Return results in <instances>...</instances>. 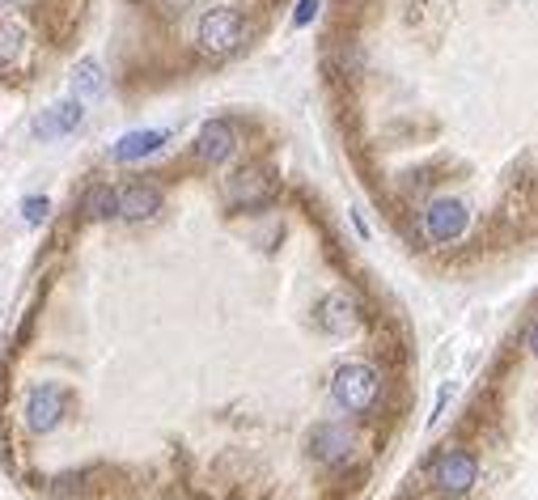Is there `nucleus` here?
<instances>
[{"label":"nucleus","mask_w":538,"mask_h":500,"mask_svg":"<svg viewBox=\"0 0 538 500\" xmlns=\"http://www.w3.org/2000/svg\"><path fill=\"white\" fill-rule=\"evenodd\" d=\"M526 348L538 356V323H534V327H530V335H526Z\"/></svg>","instance_id":"nucleus-20"},{"label":"nucleus","mask_w":538,"mask_h":500,"mask_svg":"<svg viewBox=\"0 0 538 500\" xmlns=\"http://www.w3.org/2000/svg\"><path fill=\"white\" fill-rule=\"evenodd\" d=\"M225 200H229V208H238V212H255L263 204H272L276 200V178H272V170L242 166L225 183Z\"/></svg>","instance_id":"nucleus-4"},{"label":"nucleus","mask_w":538,"mask_h":500,"mask_svg":"<svg viewBox=\"0 0 538 500\" xmlns=\"http://www.w3.org/2000/svg\"><path fill=\"white\" fill-rule=\"evenodd\" d=\"M26 5V0H0V13H5V9H22Z\"/></svg>","instance_id":"nucleus-21"},{"label":"nucleus","mask_w":538,"mask_h":500,"mask_svg":"<svg viewBox=\"0 0 538 500\" xmlns=\"http://www.w3.org/2000/svg\"><path fill=\"white\" fill-rule=\"evenodd\" d=\"M81 102L77 98H64V102H51L47 106V111L39 115V119H34V136H39V140H56V136H68V132H73L77 128V123H81Z\"/></svg>","instance_id":"nucleus-11"},{"label":"nucleus","mask_w":538,"mask_h":500,"mask_svg":"<svg viewBox=\"0 0 538 500\" xmlns=\"http://www.w3.org/2000/svg\"><path fill=\"white\" fill-rule=\"evenodd\" d=\"M233 153H238V132H233V123L208 119L200 136H195V157H200L204 166H225Z\"/></svg>","instance_id":"nucleus-9"},{"label":"nucleus","mask_w":538,"mask_h":500,"mask_svg":"<svg viewBox=\"0 0 538 500\" xmlns=\"http://www.w3.org/2000/svg\"><path fill=\"white\" fill-rule=\"evenodd\" d=\"M81 217L85 221H111L115 217V187H89L81 195Z\"/></svg>","instance_id":"nucleus-15"},{"label":"nucleus","mask_w":538,"mask_h":500,"mask_svg":"<svg viewBox=\"0 0 538 500\" xmlns=\"http://www.w3.org/2000/svg\"><path fill=\"white\" fill-rule=\"evenodd\" d=\"M466 225H471V212H466V204L454 200V195H441V200H433L424 208V234L437 246L458 242L466 234Z\"/></svg>","instance_id":"nucleus-5"},{"label":"nucleus","mask_w":538,"mask_h":500,"mask_svg":"<svg viewBox=\"0 0 538 500\" xmlns=\"http://www.w3.org/2000/svg\"><path fill=\"white\" fill-rule=\"evenodd\" d=\"M195 43H200V51H204V56H212V60L233 56V51L246 43V17L233 5L208 9L200 17V26H195Z\"/></svg>","instance_id":"nucleus-2"},{"label":"nucleus","mask_w":538,"mask_h":500,"mask_svg":"<svg viewBox=\"0 0 538 500\" xmlns=\"http://www.w3.org/2000/svg\"><path fill=\"white\" fill-rule=\"evenodd\" d=\"M64 407H68V395H64V386L56 382H39L26 395V428L34 437H47L51 428H60L64 420Z\"/></svg>","instance_id":"nucleus-6"},{"label":"nucleus","mask_w":538,"mask_h":500,"mask_svg":"<svg viewBox=\"0 0 538 500\" xmlns=\"http://www.w3.org/2000/svg\"><path fill=\"white\" fill-rule=\"evenodd\" d=\"M161 5H166V9H170V13H183V9H187V5H191V0H161Z\"/></svg>","instance_id":"nucleus-19"},{"label":"nucleus","mask_w":538,"mask_h":500,"mask_svg":"<svg viewBox=\"0 0 538 500\" xmlns=\"http://www.w3.org/2000/svg\"><path fill=\"white\" fill-rule=\"evenodd\" d=\"M445 403H450V386H441V395H437V407H433V416H428V420H441V412H445Z\"/></svg>","instance_id":"nucleus-18"},{"label":"nucleus","mask_w":538,"mask_h":500,"mask_svg":"<svg viewBox=\"0 0 538 500\" xmlns=\"http://www.w3.org/2000/svg\"><path fill=\"white\" fill-rule=\"evenodd\" d=\"M314 323L335 339H348V335L361 331V306H356L352 293H327L314 310Z\"/></svg>","instance_id":"nucleus-7"},{"label":"nucleus","mask_w":538,"mask_h":500,"mask_svg":"<svg viewBox=\"0 0 538 500\" xmlns=\"http://www.w3.org/2000/svg\"><path fill=\"white\" fill-rule=\"evenodd\" d=\"M161 212V191L153 183H132V187H123L115 191V217L123 221H149Z\"/></svg>","instance_id":"nucleus-10"},{"label":"nucleus","mask_w":538,"mask_h":500,"mask_svg":"<svg viewBox=\"0 0 538 500\" xmlns=\"http://www.w3.org/2000/svg\"><path fill=\"white\" fill-rule=\"evenodd\" d=\"M318 5L322 0H297V13H293V26H310L318 17Z\"/></svg>","instance_id":"nucleus-17"},{"label":"nucleus","mask_w":538,"mask_h":500,"mask_svg":"<svg viewBox=\"0 0 538 500\" xmlns=\"http://www.w3.org/2000/svg\"><path fill=\"white\" fill-rule=\"evenodd\" d=\"M30 56V30L13 17H0V73H17Z\"/></svg>","instance_id":"nucleus-12"},{"label":"nucleus","mask_w":538,"mask_h":500,"mask_svg":"<svg viewBox=\"0 0 538 500\" xmlns=\"http://www.w3.org/2000/svg\"><path fill=\"white\" fill-rule=\"evenodd\" d=\"M331 395L348 416H365V412H373V403H378V395H382V378H378V369L373 365L348 361V365L335 369Z\"/></svg>","instance_id":"nucleus-1"},{"label":"nucleus","mask_w":538,"mask_h":500,"mask_svg":"<svg viewBox=\"0 0 538 500\" xmlns=\"http://www.w3.org/2000/svg\"><path fill=\"white\" fill-rule=\"evenodd\" d=\"M47 208H51V204H47V195H30V200L22 204V217H26L30 225H43V217H47Z\"/></svg>","instance_id":"nucleus-16"},{"label":"nucleus","mask_w":538,"mask_h":500,"mask_svg":"<svg viewBox=\"0 0 538 500\" xmlns=\"http://www.w3.org/2000/svg\"><path fill=\"white\" fill-rule=\"evenodd\" d=\"M166 140H170V132H161V128H140V132L119 136L115 149H111V157H115V162H140V157H153L161 145H166Z\"/></svg>","instance_id":"nucleus-13"},{"label":"nucleus","mask_w":538,"mask_h":500,"mask_svg":"<svg viewBox=\"0 0 538 500\" xmlns=\"http://www.w3.org/2000/svg\"><path fill=\"white\" fill-rule=\"evenodd\" d=\"M310 454L322 467H344L356 458V433L348 424H318L310 433Z\"/></svg>","instance_id":"nucleus-8"},{"label":"nucleus","mask_w":538,"mask_h":500,"mask_svg":"<svg viewBox=\"0 0 538 500\" xmlns=\"http://www.w3.org/2000/svg\"><path fill=\"white\" fill-rule=\"evenodd\" d=\"M73 98L85 106V102H102L106 98V73H102V64L89 56V60H77V68H73Z\"/></svg>","instance_id":"nucleus-14"},{"label":"nucleus","mask_w":538,"mask_h":500,"mask_svg":"<svg viewBox=\"0 0 538 500\" xmlns=\"http://www.w3.org/2000/svg\"><path fill=\"white\" fill-rule=\"evenodd\" d=\"M479 479V458L471 450H441L433 458V488L445 500H462Z\"/></svg>","instance_id":"nucleus-3"}]
</instances>
